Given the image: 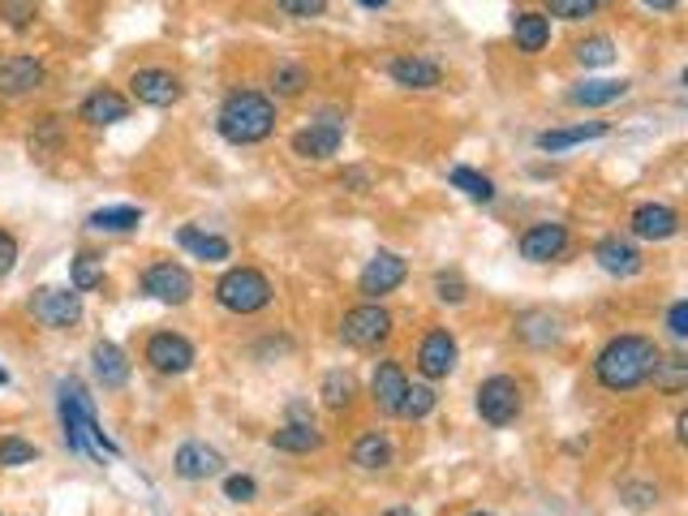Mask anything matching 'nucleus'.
Returning a JSON list of instances; mask_svg holds the SVG:
<instances>
[{
	"instance_id": "nucleus-1",
	"label": "nucleus",
	"mask_w": 688,
	"mask_h": 516,
	"mask_svg": "<svg viewBox=\"0 0 688 516\" xmlns=\"http://www.w3.org/2000/svg\"><path fill=\"white\" fill-rule=\"evenodd\" d=\"M659 358L663 353L650 336H611L594 358V379L607 391H633L650 379Z\"/></svg>"
},
{
	"instance_id": "nucleus-2",
	"label": "nucleus",
	"mask_w": 688,
	"mask_h": 516,
	"mask_svg": "<svg viewBox=\"0 0 688 516\" xmlns=\"http://www.w3.org/2000/svg\"><path fill=\"white\" fill-rule=\"evenodd\" d=\"M56 409H61V430H65L69 452H87V456L109 452V456H116V443L100 430L95 400L87 396V387L78 384V379H61V387H56Z\"/></svg>"
},
{
	"instance_id": "nucleus-3",
	"label": "nucleus",
	"mask_w": 688,
	"mask_h": 516,
	"mask_svg": "<svg viewBox=\"0 0 688 516\" xmlns=\"http://www.w3.org/2000/svg\"><path fill=\"white\" fill-rule=\"evenodd\" d=\"M216 129L232 146H254L263 138H271L276 129V104L263 91H232L216 113Z\"/></svg>"
},
{
	"instance_id": "nucleus-4",
	"label": "nucleus",
	"mask_w": 688,
	"mask_h": 516,
	"mask_svg": "<svg viewBox=\"0 0 688 516\" xmlns=\"http://www.w3.org/2000/svg\"><path fill=\"white\" fill-rule=\"evenodd\" d=\"M271 297H276V288L258 267H229L216 280V301L232 314H258L271 306Z\"/></svg>"
},
{
	"instance_id": "nucleus-5",
	"label": "nucleus",
	"mask_w": 688,
	"mask_h": 516,
	"mask_svg": "<svg viewBox=\"0 0 688 516\" xmlns=\"http://www.w3.org/2000/svg\"><path fill=\"white\" fill-rule=\"evenodd\" d=\"M521 409H525V391L512 375H490L477 384V417L486 426H508L521 417Z\"/></svg>"
},
{
	"instance_id": "nucleus-6",
	"label": "nucleus",
	"mask_w": 688,
	"mask_h": 516,
	"mask_svg": "<svg viewBox=\"0 0 688 516\" xmlns=\"http://www.w3.org/2000/svg\"><path fill=\"white\" fill-rule=\"evenodd\" d=\"M387 336H392V314L379 301L353 306L341 319V340L348 349H379Z\"/></svg>"
},
{
	"instance_id": "nucleus-7",
	"label": "nucleus",
	"mask_w": 688,
	"mask_h": 516,
	"mask_svg": "<svg viewBox=\"0 0 688 516\" xmlns=\"http://www.w3.org/2000/svg\"><path fill=\"white\" fill-rule=\"evenodd\" d=\"M129 95L146 108H173L186 95V82L164 65H142L129 74Z\"/></svg>"
},
{
	"instance_id": "nucleus-8",
	"label": "nucleus",
	"mask_w": 688,
	"mask_h": 516,
	"mask_svg": "<svg viewBox=\"0 0 688 516\" xmlns=\"http://www.w3.org/2000/svg\"><path fill=\"white\" fill-rule=\"evenodd\" d=\"M142 293L155 297L160 306H186V301L194 297V275H190L181 262L164 258V262H151V267L142 271Z\"/></svg>"
},
{
	"instance_id": "nucleus-9",
	"label": "nucleus",
	"mask_w": 688,
	"mask_h": 516,
	"mask_svg": "<svg viewBox=\"0 0 688 516\" xmlns=\"http://www.w3.org/2000/svg\"><path fill=\"white\" fill-rule=\"evenodd\" d=\"M30 314L48 332H69L74 323H82V293L78 288H39L30 297Z\"/></svg>"
},
{
	"instance_id": "nucleus-10",
	"label": "nucleus",
	"mask_w": 688,
	"mask_h": 516,
	"mask_svg": "<svg viewBox=\"0 0 688 516\" xmlns=\"http://www.w3.org/2000/svg\"><path fill=\"white\" fill-rule=\"evenodd\" d=\"M146 366L160 371V375H186L194 366V345L181 336V332H155L142 349Z\"/></svg>"
},
{
	"instance_id": "nucleus-11",
	"label": "nucleus",
	"mask_w": 688,
	"mask_h": 516,
	"mask_svg": "<svg viewBox=\"0 0 688 516\" xmlns=\"http://www.w3.org/2000/svg\"><path fill=\"white\" fill-rule=\"evenodd\" d=\"M405 275H409L405 258L392 255V250H379V255L361 267V275H357V293H361V297H370V301H379V297L396 293V288L405 284Z\"/></svg>"
},
{
	"instance_id": "nucleus-12",
	"label": "nucleus",
	"mask_w": 688,
	"mask_h": 516,
	"mask_svg": "<svg viewBox=\"0 0 688 516\" xmlns=\"http://www.w3.org/2000/svg\"><path fill=\"white\" fill-rule=\"evenodd\" d=\"M457 336L448 332V327H431L426 336H422V345H418V371L426 375V379H448L453 371H457Z\"/></svg>"
},
{
	"instance_id": "nucleus-13",
	"label": "nucleus",
	"mask_w": 688,
	"mask_h": 516,
	"mask_svg": "<svg viewBox=\"0 0 688 516\" xmlns=\"http://www.w3.org/2000/svg\"><path fill=\"white\" fill-rule=\"evenodd\" d=\"M344 142V126L336 117H319L310 126H302L293 133V155L302 159H332Z\"/></svg>"
},
{
	"instance_id": "nucleus-14",
	"label": "nucleus",
	"mask_w": 688,
	"mask_h": 516,
	"mask_svg": "<svg viewBox=\"0 0 688 516\" xmlns=\"http://www.w3.org/2000/svg\"><path fill=\"white\" fill-rule=\"evenodd\" d=\"M628 229H633V237H641V242H672V237L680 233V211L667 207V203H641V207L633 211Z\"/></svg>"
},
{
	"instance_id": "nucleus-15",
	"label": "nucleus",
	"mask_w": 688,
	"mask_h": 516,
	"mask_svg": "<svg viewBox=\"0 0 688 516\" xmlns=\"http://www.w3.org/2000/svg\"><path fill=\"white\" fill-rule=\"evenodd\" d=\"M43 87V65L26 52H13V56H0V95L17 100V95H30Z\"/></svg>"
},
{
	"instance_id": "nucleus-16",
	"label": "nucleus",
	"mask_w": 688,
	"mask_h": 516,
	"mask_svg": "<svg viewBox=\"0 0 688 516\" xmlns=\"http://www.w3.org/2000/svg\"><path fill=\"white\" fill-rule=\"evenodd\" d=\"M569 250V229L556 224V220H543V224H530L521 233V258L530 262H551Z\"/></svg>"
},
{
	"instance_id": "nucleus-17",
	"label": "nucleus",
	"mask_w": 688,
	"mask_h": 516,
	"mask_svg": "<svg viewBox=\"0 0 688 516\" xmlns=\"http://www.w3.org/2000/svg\"><path fill=\"white\" fill-rule=\"evenodd\" d=\"M594 262H598L607 275H620V280H628V275H637V271L646 267L641 250H637L628 237H615V233L594 246Z\"/></svg>"
},
{
	"instance_id": "nucleus-18",
	"label": "nucleus",
	"mask_w": 688,
	"mask_h": 516,
	"mask_svg": "<svg viewBox=\"0 0 688 516\" xmlns=\"http://www.w3.org/2000/svg\"><path fill=\"white\" fill-rule=\"evenodd\" d=\"M173 469L186 482H207V478H216L225 469V456L216 448H207V443H181L177 456H173Z\"/></svg>"
},
{
	"instance_id": "nucleus-19",
	"label": "nucleus",
	"mask_w": 688,
	"mask_h": 516,
	"mask_svg": "<svg viewBox=\"0 0 688 516\" xmlns=\"http://www.w3.org/2000/svg\"><path fill=\"white\" fill-rule=\"evenodd\" d=\"M129 117V100L113 91V87H95L82 104H78V121H87V126L104 129V126H116V121H125Z\"/></svg>"
},
{
	"instance_id": "nucleus-20",
	"label": "nucleus",
	"mask_w": 688,
	"mask_h": 516,
	"mask_svg": "<svg viewBox=\"0 0 688 516\" xmlns=\"http://www.w3.org/2000/svg\"><path fill=\"white\" fill-rule=\"evenodd\" d=\"M387 78L409 91H435L444 82V69L426 56H396V61H387Z\"/></svg>"
},
{
	"instance_id": "nucleus-21",
	"label": "nucleus",
	"mask_w": 688,
	"mask_h": 516,
	"mask_svg": "<svg viewBox=\"0 0 688 516\" xmlns=\"http://www.w3.org/2000/svg\"><path fill=\"white\" fill-rule=\"evenodd\" d=\"M405 387H409V379H405V366H400V362H379V366H374V379H370V396H374L379 413L400 417Z\"/></svg>"
},
{
	"instance_id": "nucleus-22",
	"label": "nucleus",
	"mask_w": 688,
	"mask_h": 516,
	"mask_svg": "<svg viewBox=\"0 0 688 516\" xmlns=\"http://www.w3.org/2000/svg\"><path fill=\"white\" fill-rule=\"evenodd\" d=\"M91 371H95V379L109 387V391L129 384V358L113 340H95L91 345Z\"/></svg>"
},
{
	"instance_id": "nucleus-23",
	"label": "nucleus",
	"mask_w": 688,
	"mask_h": 516,
	"mask_svg": "<svg viewBox=\"0 0 688 516\" xmlns=\"http://www.w3.org/2000/svg\"><path fill=\"white\" fill-rule=\"evenodd\" d=\"M512 39H517V48H521L525 56H538V52L551 43V17L538 13V9H521V13L512 17Z\"/></svg>"
},
{
	"instance_id": "nucleus-24",
	"label": "nucleus",
	"mask_w": 688,
	"mask_h": 516,
	"mask_svg": "<svg viewBox=\"0 0 688 516\" xmlns=\"http://www.w3.org/2000/svg\"><path fill=\"white\" fill-rule=\"evenodd\" d=\"M271 448H276V452L306 456V452H319V448H323V430H315V422H289V426L271 430Z\"/></svg>"
},
{
	"instance_id": "nucleus-25",
	"label": "nucleus",
	"mask_w": 688,
	"mask_h": 516,
	"mask_svg": "<svg viewBox=\"0 0 688 516\" xmlns=\"http://www.w3.org/2000/svg\"><path fill=\"white\" fill-rule=\"evenodd\" d=\"M594 138H607V121H581V126L569 129H547V133H538V151L560 155V151H569L576 142H594Z\"/></svg>"
},
{
	"instance_id": "nucleus-26",
	"label": "nucleus",
	"mask_w": 688,
	"mask_h": 516,
	"mask_svg": "<svg viewBox=\"0 0 688 516\" xmlns=\"http://www.w3.org/2000/svg\"><path fill=\"white\" fill-rule=\"evenodd\" d=\"M177 246H181L186 255L203 258V262H225V258H232V246L225 237L203 233V229H194V224H186V229L177 233Z\"/></svg>"
},
{
	"instance_id": "nucleus-27",
	"label": "nucleus",
	"mask_w": 688,
	"mask_h": 516,
	"mask_svg": "<svg viewBox=\"0 0 688 516\" xmlns=\"http://www.w3.org/2000/svg\"><path fill=\"white\" fill-rule=\"evenodd\" d=\"M392 461H396V448H392V439H387V435H379V430H370V435H361V439L353 443V465H357V469H366V474L387 469Z\"/></svg>"
},
{
	"instance_id": "nucleus-28",
	"label": "nucleus",
	"mask_w": 688,
	"mask_h": 516,
	"mask_svg": "<svg viewBox=\"0 0 688 516\" xmlns=\"http://www.w3.org/2000/svg\"><path fill=\"white\" fill-rule=\"evenodd\" d=\"M628 95V82H611V78H594V82H576L573 100L576 108H607V104H620Z\"/></svg>"
},
{
	"instance_id": "nucleus-29",
	"label": "nucleus",
	"mask_w": 688,
	"mask_h": 516,
	"mask_svg": "<svg viewBox=\"0 0 688 516\" xmlns=\"http://www.w3.org/2000/svg\"><path fill=\"white\" fill-rule=\"evenodd\" d=\"M138 224H142L138 207H100L87 216V229H95V233H133Z\"/></svg>"
},
{
	"instance_id": "nucleus-30",
	"label": "nucleus",
	"mask_w": 688,
	"mask_h": 516,
	"mask_svg": "<svg viewBox=\"0 0 688 516\" xmlns=\"http://www.w3.org/2000/svg\"><path fill=\"white\" fill-rule=\"evenodd\" d=\"M517 332L530 345H551V340H560V319L547 314V310H530V314L517 319Z\"/></svg>"
},
{
	"instance_id": "nucleus-31",
	"label": "nucleus",
	"mask_w": 688,
	"mask_h": 516,
	"mask_svg": "<svg viewBox=\"0 0 688 516\" xmlns=\"http://www.w3.org/2000/svg\"><path fill=\"white\" fill-rule=\"evenodd\" d=\"M650 379H654V387L663 396H680L688 387V362L685 358H659L654 371H650Z\"/></svg>"
},
{
	"instance_id": "nucleus-32",
	"label": "nucleus",
	"mask_w": 688,
	"mask_h": 516,
	"mask_svg": "<svg viewBox=\"0 0 688 516\" xmlns=\"http://www.w3.org/2000/svg\"><path fill=\"white\" fill-rule=\"evenodd\" d=\"M306 87H310V74H306L297 61H280V65L271 69V91H276V95H284V100H297Z\"/></svg>"
},
{
	"instance_id": "nucleus-33",
	"label": "nucleus",
	"mask_w": 688,
	"mask_h": 516,
	"mask_svg": "<svg viewBox=\"0 0 688 516\" xmlns=\"http://www.w3.org/2000/svg\"><path fill=\"white\" fill-rule=\"evenodd\" d=\"M448 181L457 185L464 198H473V203H490V198H495V181L482 177V172H473V168H464V164L448 172Z\"/></svg>"
},
{
	"instance_id": "nucleus-34",
	"label": "nucleus",
	"mask_w": 688,
	"mask_h": 516,
	"mask_svg": "<svg viewBox=\"0 0 688 516\" xmlns=\"http://www.w3.org/2000/svg\"><path fill=\"white\" fill-rule=\"evenodd\" d=\"M435 404H439L435 387L431 384H409L405 387V400H400V417L422 422V417H431V413H435Z\"/></svg>"
},
{
	"instance_id": "nucleus-35",
	"label": "nucleus",
	"mask_w": 688,
	"mask_h": 516,
	"mask_svg": "<svg viewBox=\"0 0 688 516\" xmlns=\"http://www.w3.org/2000/svg\"><path fill=\"white\" fill-rule=\"evenodd\" d=\"M69 284H74L78 293H95V288L104 284V258L78 255L69 262Z\"/></svg>"
},
{
	"instance_id": "nucleus-36",
	"label": "nucleus",
	"mask_w": 688,
	"mask_h": 516,
	"mask_svg": "<svg viewBox=\"0 0 688 516\" xmlns=\"http://www.w3.org/2000/svg\"><path fill=\"white\" fill-rule=\"evenodd\" d=\"M573 52L585 69H602V65H611V61H615V43H611V35H589V39H581V43H576Z\"/></svg>"
},
{
	"instance_id": "nucleus-37",
	"label": "nucleus",
	"mask_w": 688,
	"mask_h": 516,
	"mask_svg": "<svg viewBox=\"0 0 688 516\" xmlns=\"http://www.w3.org/2000/svg\"><path fill=\"white\" fill-rule=\"evenodd\" d=\"M39 461V448L22 435H4L0 439V469H22V465H35Z\"/></svg>"
},
{
	"instance_id": "nucleus-38",
	"label": "nucleus",
	"mask_w": 688,
	"mask_h": 516,
	"mask_svg": "<svg viewBox=\"0 0 688 516\" xmlns=\"http://www.w3.org/2000/svg\"><path fill=\"white\" fill-rule=\"evenodd\" d=\"M61 117H43L39 126L30 129V138H26V146H30V155H48V151H56V142H61Z\"/></svg>"
},
{
	"instance_id": "nucleus-39",
	"label": "nucleus",
	"mask_w": 688,
	"mask_h": 516,
	"mask_svg": "<svg viewBox=\"0 0 688 516\" xmlns=\"http://www.w3.org/2000/svg\"><path fill=\"white\" fill-rule=\"evenodd\" d=\"M323 404L328 409H348L353 404V379L344 375V371H332V375H323Z\"/></svg>"
},
{
	"instance_id": "nucleus-40",
	"label": "nucleus",
	"mask_w": 688,
	"mask_h": 516,
	"mask_svg": "<svg viewBox=\"0 0 688 516\" xmlns=\"http://www.w3.org/2000/svg\"><path fill=\"white\" fill-rule=\"evenodd\" d=\"M602 4H607V0H547L551 17H560V22H581V17H594Z\"/></svg>"
},
{
	"instance_id": "nucleus-41",
	"label": "nucleus",
	"mask_w": 688,
	"mask_h": 516,
	"mask_svg": "<svg viewBox=\"0 0 688 516\" xmlns=\"http://www.w3.org/2000/svg\"><path fill=\"white\" fill-rule=\"evenodd\" d=\"M0 17H4L13 30H26V26L39 17V0H0Z\"/></svg>"
},
{
	"instance_id": "nucleus-42",
	"label": "nucleus",
	"mask_w": 688,
	"mask_h": 516,
	"mask_svg": "<svg viewBox=\"0 0 688 516\" xmlns=\"http://www.w3.org/2000/svg\"><path fill=\"white\" fill-rule=\"evenodd\" d=\"M464 293H469V288H464V280H460L457 271H439V275H435V297H439V301H453V306H457V301H464Z\"/></svg>"
},
{
	"instance_id": "nucleus-43",
	"label": "nucleus",
	"mask_w": 688,
	"mask_h": 516,
	"mask_svg": "<svg viewBox=\"0 0 688 516\" xmlns=\"http://www.w3.org/2000/svg\"><path fill=\"white\" fill-rule=\"evenodd\" d=\"M254 495H258V482H254V478H245V474L225 478V500H232V504H250Z\"/></svg>"
},
{
	"instance_id": "nucleus-44",
	"label": "nucleus",
	"mask_w": 688,
	"mask_h": 516,
	"mask_svg": "<svg viewBox=\"0 0 688 516\" xmlns=\"http://www.w3.org/2000/svg\"><path fill=\"white\" fill-rule=\"evenodd\" d=\"M280 9L289 17H319L328 9V0H280Z\"/></svg>"
},
{
	"instance_id": "nucleus-45",
	"label": "nucleus",
	"mask_w": 688,
	"mask_h": 516,
	"mask_svg": "<svg viewBox=\"0 0 688 516\" xmlns=\"http://www.w3.org/2000/svg\"><path fill=\"white\" fill-rule=\"evenodd\" d=\"M13 267H17V237H13L9 229H0V280H4Z\"/></svg>"
},
{
	"instance_id": "nucleus-46",
	"label": "nucleus",
	"mask_w": 688,
	"mask_h": 516,
	"mask_svg": "<svg viewBox=\"0 0 688 516\" xmlns=\"http://www.w3.org/2000/svg\"><path fill=\"white\" fill-rule=\"evenodd\" d=\"M667 327H672L676 340H685L688 336V301H676V306L667 310Z\"/></svg>"
},
{
	"instance_id": "nucleus-47",
	"label": "nucleus",
	"mask_w": 688,
	"mask_h": 516,
	"mask_svg": "<svg viewBox=\"0 0 688 516\" xmlns=\"http://www.w3.org/2000/svg\"><path fill=\"white\" fill-rule=\"evenodd\" d=\"M624 504H633V508H650V504H659V491H650V487H624Z\"/></svg>"
},
{
	"instance_id": "nucleus-48",
	"label": "nucleus",
	"mask_w": 688,
	"mask_h": 516,
	"mask_svg": "<svg viewBox=\"0 0 688 516\" xmlns=\"http://www.w3.org/2000/svg\"><path fill=\"white\" fill-rule=\"evenodd\" d=\"M341 185L348 190V194H361V190L370 185V172H366V168H348V172L341 177Z\"/></svg>"
},
{
	"instance_id": "nucleus-49",
	"label": "nucleus",
	"mask_w": 688,
	"mask_h": 516,
	"mask_svg": "<svg viewBox=\"0 0 688 516\" xmlns=\"http://www.w3.org/2000/svg\"><path fill=\"white\" fill-rule=\"evenodd\" d=\"M641 4H646V9H654V13H672L680 0H641Z\"/></svg>"
},
{
	"instance_id": "nucleus-50",
	"label": "nucleus",
	"mask_w": 688,
	"mask_h": 516,
	"mask_svg": "<svg viewBox=\"0 0 688 516\" xmlns=\"http://www.w3.org/2000/svg\"><path fill=\"white\" fill-rule=\"evenodd\" d=\"M357 4H361V9H383L387 0H357Z\"/></svg>"
},
{
	"instance_id": "nucleus-51",
	"label": "nucleus",
	"mask_w": 688,
	"mask_h": 516,
	"mask_svg": "<svg viewBox=\"0 0 688 516\" xmlns=\"http://www.w3.org/2000/svg\"><path fill=\"white\" fill-rule=\"evenodd\" d=\"M383 516H413L409 508H392V513H383Z\"/></svg>"
},
{
	"instance_id": "nucleus-52",
	"label": "nucleus",
	"mask_w": 688,
	"mask_h": 516,
	"mask_svg": "<svg viewBox=\"0 0 688 516\" xmlns=\"http://www.w3.org/2000/svg\"><path fill=\"white\" fill-rule=\"evenodd\" d=\"M9 384V371H4V366H0V387Z\"/></svg>"
},
{
	"instance_id": "nucleus-53",
	"label": "nucleus",
	"mask_w": 688,
	"mask_h": 516,
	"mask_svg": "<svg viewBox=\"0 0 688 516\" xmlns=\"http://www.w3.org/2000/svg\"><path fill=\"white\" fill-rule=\"evenodd\" d=\"M469 516H490V513H469Z\"/></svg>"
}]
</instances>
